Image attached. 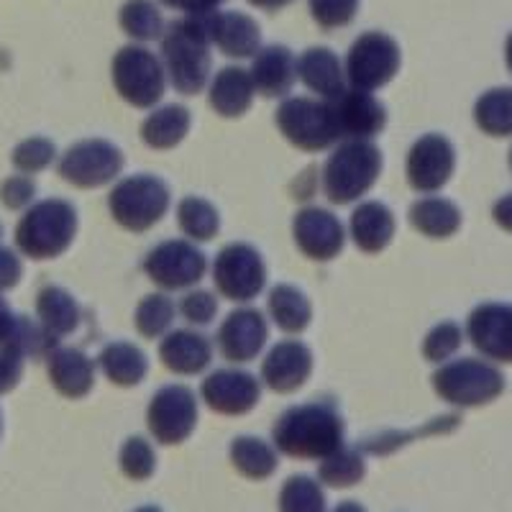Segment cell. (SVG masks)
<instances>
[{
    "label": "cell",
    "instance_id": "cell-1",
    "mask_svg": "<svg viewBox=\"0 0 512 512\" xmlns=\"http://www.w3.org/2000/svg\"><path fill=\"white\" fill-rule=\"evenodd\" d=\"M346 425L331 400L285 410L272 428V446L300 461H320L344 446Z\"/></svg>",
    "mask_w": 512,
    "mask_h": 512
},
{
    "label": "cell",
    "instance_id": "cell-2",
    "mask_svg": "<svg viewBox=\"0 0 512 512\" xmlns=\"http://www.w3.org/2000/svg\"><path fill=\"white\" fill-rule=\"evenodd\" d=\"M210 39L205 16H185L162 34V64L172 88L198 95L210 80Z\"/></svg>",
    "mask_w": 512,
    "mask_h": 512
},
{
    "label": "cell",
    "instance_id": "cell-3",
    "mask_svg": "<svg viewBox=\"0 0 512 512\" xmlns=\"http://www.w3.org/2000/svg\"><path fill=\"white\" fill-rule=\"evenodd\" d=\"M382 152L372 141H338L323 167V192L333 205H351L364 198L379 180Z\"/></svg>",
    "mask_w": 512,
    "mask_h": 512
},
{
    "label": "cell",
    "instance_id": "cell-4",
    "mask_svg": "<svg viewBox=\"0 0 512 512\" xmlns=\"http://www.w3.org/2000/svg\"><path fill=\"white\" fill-rule=\"evenodd\" d=\"M77 233V210L59 198L29 205L16 226V246L29 259H57L70 249Z\"/></svg>",
    "mask_w": 512,
    "mask_h": 512
},
{
    "label": "cell",
    "instance_id": "cell-5",
    "mask_svg": "<svg viewBox=\"0 0 512 512\" xmlns=\"http://www.w3.org/2000/svg\"><path fill=\"white\" fill-rule=\"evenodd\" d=\"M277 128L292 146L303 152H323L341 141L331 100L285 98L277 108Z\"/></svg>",
    "mask_w": 512,
    "mask_h": 512
},
{
    "label": "cell",
    "instance_id": "cell-6",
    "mask_svg": "<svg viewBox=\"0 0 512 512\" xmlns=\"http://www.w3.org/2000/svg\"><path fill=\"white\" fill-rule=\"evenodd\" d=\"M433 390L454 408H479L502 395L505 377L489 361L456 359L433 374Z\"/></svg>",
    "mask_w": 512,
    "mask_h": 512
},
{
    "label": "cell",
    "instance_id": "cell-7",
    "mask_svg": "<svg viewBox=\"0 0 512 512\" xmlns=\"http://www.w3.org/2000/svg\"><path fill=\"white\" fill-rule=\"evenodd\" d=\"M169 187L154 175H134L118 182L108 195V210L113 221L126 231L144 233L167 216Z\"/></svg>",
    "mask_w": 512,
    "mask_h": 512
},
{
    "label": "cell",
    "instance_id": "cell-8",
    "mask_svg": "<svg viewBox=\"0 0 512 512\" xmlns=\"http://www.w3.org/2000/svg\"><path fill=\"white\" fill-rule=\"evenodd\" d=\"M111 75L116 93L134 108H154L167 88L162 59L141 44H128L113 57Z\"/></svg>",
    "mask_w": 512,
    "mask_h": 512
},
{
    "label": "cell",
    "instance_id": "cell-9",
    "mask_svg": "<svg viewBox=\"0 0 512 512\" xmlns=\"http://www.w3.org/2000/svg\"><path fill=\"white\" fill-rule=\"evenodd\" d=\"M346 80L356 90L384 88L395 80L400 72V47L392 36L382 31H367L351 44L349 57H346Z\"/></svg>",
    "mask_w": 512,
    "mask_h": 512
},
{
    "label": "cell",
    "instance_id": "cell-10",
    "mask_svg": "<svg viewBox=\"0 0 512 512\" xmlns=\"http://www.w3.org/2000/svg\"><path fill=\"white\" fill-rule=\"evenodd\" d=\"M198 425V397L185 384H167L146 408V428L162 446H180Z\"/></svg>",
    "mask_w": 512,
    "mask_h": 512
},
{
    "label": "cell",
    "instance_id": "cell-11",
    "mask_svg": "<svg viewBox=\"0 0 512 512\" xmlns=\"http://www.w3.org/2000/svg\"><path fill=\"white\" fill-rule=\"evenodd\" d=\"M123 169V154L118 146L105 139H85L70 146L59 159V175L64 182L95 190L118 180Z\"/></svg>",
    "mask_w": 512,
    "mask_h": 512
},
{
    "label": "cell",
    "instance_id": "cell-12",
    "mask_svg": "<svg viewBox=\"0 0 512 512\" xmlns=\"http://www.w3.org/2000/svg\"><path fill=\"white\" fill-rule=\"evenodd\" d=\"M216 290L233 303H251L267 285L262 254L249 244H228L213 262Z\"/></svg>",
    "mask_w": 512,
    "mask_h": 512
},
{
    "label": "cell",
    "instance_id": "cell-13",
    "mask_svg": "<svg viewBox=\"0 0 512 512\" xmlns=\"http://www.w3.org/2000/svg\"><path fill=\"white\" fill-rule=\"evenodd\" d=\"M208 259L195 241L169 239L154 246L144 259L146 277L162 290H187L205 277Z\"/></svg>",
    "mask_w": 512,
    "mask_h": 512
},
{
    "label": "cell",
    "instance_id": "cell-14",
    "mask_svg": "<svg viewBox=\"0 0 512 512\" xmlns=\"http://www.w3.org/2000/svg\"><path fill=\"white\" fill-rule=\"evenodd\" d=\"M456 167L454 144L441 134H425L413 144L408 154V182L415 192H438Z\"/></svg>",
    "mask_w": 512,
    "mask_h": 512
},
{
    "label": "cell",
    "instance_id": "cell-15",
    "mask_svg": "<svg viewBox=\"0 0 512 512\" xmlns=\"http://www.w3.org/2000/svg\"><path fill=\"white\" fill-rule=\"evenodd\" d=\"M200 397L221 415H246L262 397V384L244 369H218L203 379Z\"/></svg>",
    "mask_w": 512,
    "mask_h": 512
},
{
    "label": "cell",
    "instance_id": "cell-16",
    "mask_svg": "<svg viewBox=\"0 0 512 512\" xmlns=\"http://www.w3.org/2000/svg\"><path fill=\"white\" fill-rule=\"evenodd\" d=\"M297 249L313 262H331L346 244V231L331 210L303 208L292 221Z\"/></svg>",
    "mask_w": 512,
    "mask_h": 512
},
{
    "label": "cell",
    "instance_id": "cell-17",
    "mask_svg": "<svg viewBox=\"0 0 512 512\" xmlns=\"http://www.w3.org/2000/svg\"><path fill=\"white\" fill-rule=\"evenodd\" d=\"M466 336L482 356L512 364V305H479L466 320Z\"/></svg>",
    "mask_w": 512,
    "mask_h": 512
},
{
    "label": "cell",
    "instance_id": "cell-18",
    "mask_svg": "<svg viewBox=\"0 0 512 512\" xmlns=\"http://www.w3.org/2000/svg\"><path fill=\"white\" fill-rule=\"evenodd\" d=\"M333 113H336L341 141L346 139H364L372 141L374 136L382 134L387 126V111L384 105L367 90L346 88L338 98L331 100Z\"/></svg>",
    "mask_w": 512,
    "mask_h": 512
},
{
    "label": "cell",
    "instance_id": "cell-19",
    "mask_svg": "<svg viewBox=\"0 0 512 512\" xmlns=\"http://www.w3.org/2000/svg\"><path fill=\"white\" fill-rule=\"evenodd\" d=\"M218 349L233 364H246L262 354L269 338L267 320L259 310L241 308L233 310L218 328Z\"/></svg>",
    "mask_w": 512,
    "mask_h": 512
},
{
    "label": "cell",
    "instance_id": "cell-20",
    "mask_svg": "<svg viewBox=\"0 0 512 512\" xmlns=\"http://www.w3.org/2000/svg\"><path fill=\"white\" fill-rule=\"evenodd\" d=\"M310 374H313V351L297 338L272 346L262 361V382L280 395L300 390Z\"/></svg>",
    "mask_w": 512,
    "mask_h": 512
},
{
    "label": "cell",
    "instance_id": "cell-21",
    "mask_svg": "<svg viewBox=\"0 0 512 512\" xmlns=\"http://www.w3.org/2000/svg\"><path fill=\"white\" fill-rule=\"evenodd\" d=\"M208 39L231 59H251L262 49V31L254 18L241 11H213L205 16Z\"/></svg>",
    "mask_w": 512,
    "mask_h": 512
},
{
    "label": "cell",
    "instance_id": "cell-22",
    "mask_svg": "<svg viewBox=\"0 0 512 512\" xmlns=\"http://www.w3.org/2000/svg\"><path fill=\"white\" fill-rule=\"evenodd\" d=\"M251 82L264 98H285L297 80V59L282 44L264 47L251 57Z\"/></svg>",
    "mask_w": 512,
    "mask_h": 512
},
{
    "label": "cell",
    "instance_id": "cell-23",
    "mask_svg": "<svg viewBox=\"0 0 512 512\" xmlns=\"http://www.w3.org/2000/svg\"><path fill=\"white\" fill-rule=\"evenodd\" d=\"M47 372L54 390L70 400L85 397L95 384V361L85 351L70 346H57L47 356Z\"/></svg>",
    "mask_w": 512,
    "mask_h": 512
},
{
    "label": "cell",
    "instance_id": "cell-24",
    "mask_svg": "<svg viewBox=\"0 0 512 512\" xmlns=\"http://www.w3.org/2000/svg\"><path fill=\"white\" fill-rule=\"evenodd\" d=\"M159 359L169 372L192 377L210 367L213 361V344L203 333L195 331H167L159 344Z\"/></svg>",
    "mask_w": 512,
    "mask_h": 512
},
{
    "label": "cell",
    "instance_id": "cell-25",
    "mask_svg": "<svg viewBox=\"0 0 512 512\" xmlns=\"http://www.w3.org/2000/svg\"><path fill=\"white\" fill-rule=\"evenodd\" d=\"M297 77L305 88L323 100H333L346 90L344 64L328 47H313L297 59Z\"/></svg>",
    "mask_w": 512,
    "mask_h": 512
},
{
    "label": "cell",
    "instance_id": "cell-26",
    "mask_svg": "<svg viewBox=\"0 0 512 512\" xmlns=\"http://www.w3.org/2000/svg\"><path fill=\"white\" fill-rule=\"evenodd\" d=\"M349 236L364 254H379L395 239V216L379 200H367L351 213Z\"/></svg>",
    "mask_w": 512,
    "mask_h": 512
},
{
    "label": "cell",
    "instance_id": "cell-27",
    "mask_svg": "<svg viewBox=\"0 0 512 512\" xmlns=\"http://www.w3.org/2000/svg\"><path fill=\"white\" fill-rule=\"evenodd\" d=\"M254 82H251L249 70L241 67H223L208 88L210 108L221 118H239L254 103Z\"/></svg>",
    "mask_w": 512,
    "mask_h": 512
},
{
    "label": "cell",
    "instance_id": "cell-28",
    "mask_svg": "<svg viewBox=\"0 0 512 512\" xmlns=\"http://www.w3.org/2000/svg\"><path fill=\"white\" fill-rule=\"evenodd\" d=\"M228 459H231V466L241 477L251 479V482H264V479L277 472L280 451L264 438L239 436L233 438L231 446H228Z\"/></svg>",
    "mask_w": 512,
    "mask_h": 512
},
{
    "label": "cell",
    "instance_id": "cell-29",
    "mask_svg": "<svg viewBox=\"0 0 512 512\" xmlns=\"http://www.w3.org/2000/svg\"><path fill=\"white\" fill-rule=\"evenodd\" d=\"M98 367L118 387H136L149 372V361L139 346L128 341H113L98 354Z\"/></svg>",
    "mask_w": 512,
    "mask_h": 512
},
{
    "label": "cell",
    "instance_id": "cell-30",
    "mask_svg": "<svg viewBox=\"0 0 512 512\" xmlns=\"http://www.w3.org/2000/svg\"><path fill=\"white\" fill-rule=\"evenodd\" d=\"M187 131H190V111L185 105L172 103L149 113V118L141 126V139L149 149L167 152V149H175L177 144H182Z\"/></svg>",
    "mask_w": 512,
    "mask_h": 512
},
{
    "label": "cell",
    "instance_id": "cell-31",
    "mask_svg": "<svg viewBox=\"0 0 512 512\" xmlns=\"http://www.w3.org/2000/svg\"><path fill=\"white\" fill-rule=\"evenodd\" d=\"M408 216L410 226L428 239H448L461 228V210L446 198H420Z\"/></svg>",
    "mask_w": 512,
    "mask_h": 512
},
{
    "label": "cell",
    "instance_id": "cell-32",
    "mask_svg": "<svg viewBox=\"0 0 512 512\" xmlns=\"http://www.w3.org/2000/svg\"><path fill=\"white\" fill-rule=\"evenodd\" d=\"M36 315H39L41 326L57 338L67 336V333L80 326V305L62 287L52 285L39 290V295H36Z\"/></svg>",
    "mask_w": 512,
    "mask_h": 512
},
{
    "label": "cell",
    "instance_id": "cell-33",
    "mask_svg": "<svg viewBox=\"0 0 512 512\" xmlns=\"http://www.w3.org/2000/svg\"><path fill=\"white\" fill-rule=\"evenodd\" d=\"M267 310L274 326L285 333H303L313 318L310 300L292 285L272 287L267 297Z\"/></svg>",
    "mask_w": 512,
    "mask_h": 512
},
{
    "label": "cell",
    "instance_id": "cell-34",
    "mask_svg": "<svg viewBox=\"0 0 512 512\" xmlns=\"http://www.w3.org/2000/svg\"><path fill=\"white\" fill-rule=\"evenodd\" d=\"M367 474V461L361 448L341 446L318 464V482L328 489H349Z\"/></svg>",
    "mask_w": 512,
    "mask_h": 512
},
{
    "label": "cell",
    "instance_id": "cell-35",
    "mask_svg": "<svg viewBox=\"0 0 512 512\" xmlns=\"http://www.w3.org/2000/svg\"><path fill=\"white\" fill-rule=\"evenodd\" d=\"M118 24H121L123 34L139 44L162 39L164 29H167L162 11L154 0H126L118 13Z\"/></svg>",
    "mask_w": 512,
    "mask_h": 512
},
{
    "label": "cell",
    "instance_id": "cell-36",
    "mask_svg": "<svg viewBox=\"0 0 512 512\" xmlns=\"http://www.w3.org/2000/svg\"><path fill=\"white\" fill-rule=\"evenodd\" d=\"M277 512H328L326 487L308 474H295L282 484Z\"/></svg>",
    "mask_w": 512,
    "mask_h": 512
},
{
    "label": "cell",
    "instance_id": "cell-37",
    "mask_svg": "<svg viewBox=\"0 0 512 512\" xmlns=\"http://www.w3.org/2000/svg\"><path fill=\"white\" fill-rule=\"evenodd\" d=\"M474 121L487 136H512V88L487 90L474 105Z\"/></svg>",
    "mask_w": 512,
    "mask_h": 512
},
{
    "label": "cell",
    "instance_id": "cell-38",
    "mask_svg": "<svg viewBox=\"0 0 512 512\" xmlns=\"http://www.w3.org/2000/svg\"><path fill=\"white\" fill-rule=\"evenodd\" d=\"M177 223L190 241H210L221 228V216H218L216 205L190 195L177 205Z\"/></svg>",
    "mask_w": 512,
    "mask_h": 512
},
{
    "label": "cell",
    "instance_id": "cell-39",
    "mask_svg": "<svg viewBox=\"0 0 512 512\" xmlns=\"http://www.w3.org/2000/svg\"><path fill=\"white\" fill-rule=\"evenodd\" d=\"M454 428H459V415H443V418H433L431 423H425L423 428H415V431L410 433L387 431V433H379V436L367 438V441L361 443V451L372 456H387L392 454V451H397L400 446H405V443L436 436V433H451Z\"/></svg>",
    "mask_w": 512,
    "mask_h": 512
},
{
    "label": "cell",
    "instance_id": "cell-40",
    "mask_svg": "<svg viewBox=\"0 0 512 512\" xmlns=\"http://www.w3.org/2000/svg\"><path fill=\"white\" fill-rule=\"evenodd\" d=\"M177 308L172 303V297H167L164 292H154V295H146L139 305H136L134 323L136 331L144 338H162L164 333L172 328L175 323Z\"/></svg>",
    "mask_w": 512,
    "mask_h": 512
},
{
    "label": "cell",
    "instance_id": "cell-41",
    "mask_svg": "<svg viewBox=\"0 0 512 512\" xmlns=\"http://www.w3.org/2000/svg\"><path fill=\"white\" fill-rule=\"evenodd\" d=\"M118 466H121L123 477L131 479V482H146V479L157 472L154 446L141 436L126 438L121 451H118Z\"/></svg>",
    "mask_w": 512,
    "mask_h": 512
},
{
    "label": "cell",
    "instance_id": "cell-42",
    "mask_svg": "<svg viewBox=\"0 0 512 512\" xmlns=\"http://www.w3.org/2000/svg\"><path fill=\"white\" fill-rule=\"evenodd\" d=\"M54 159H57V146L49 139H41V136H31V139L21 141L11 154L13 167L18 172H24V175L44 172L47 167H52Z\"/></svg>",
    "mask_w": 512,
    "mask_h": 512
},
{
    "label": "cell",
    "instance_id": "cell-43",
    "mask_svg": "<svg viewBox=\"0 0 512 512\" xmlns=\"http://www.w3.org/2000/svg\"><path fill=\"white\" fill-rule=\"evenodd\" d=\"M461 341H464V331H461V326H456L454 320L438 323L436 328L428 331V336H425L423 341L425 361H431V364H446V361L454 359L456 351L461 349Z\"/></svg>",
    "mask_w": 512,
    "mask_h": 512
},
{
    "label": "cell",
    "instance_id": "cell-44",
    "mask_svg": "<svg viewBox=\"0 0 512 512\" xmlns=\"http://www.w3.org/2000/svg\"><path fill=\"white\" fill-rule=\"evenodd\" d=\"M361 0H308L310 16L320 29H344L354 21Z\"/></svg>",
    "mask_w": 512,
    "mask_h": 512
},
{
    "label": "cell",
    "instance_id": "cell-45",
    "mask_svg": "<svg viewBox=\"0 0 512 512\" xmlns=\"http://www.w3.org/2000/svg\"><path fill=\"white\" fill-rule=\"evenodd\" d=\"M177 310H180L182 318L187 323H192V326H208V323H213V318L218 313V300L208 290H192L182 297V303Z\"/></svg>",
    "mask_w": 512,
    "mask_h": 512
},
{
    "label": "cell",
    "instance_id": "cell-46",
    "mask_svg": "<svg viewBox=\"0 0 512 512\" xmlns=\"http://www.w3.org/2000/svg\"><path fill=\"white\" fill-rule=\"evenodd\" d=\"M36 182L26 175H11L0 185V203L8 210H24L34 203Z\"/></svg>",
    "mask_w": 512,
    "mask_h": 512
},
{
    "label": "cell",
    "instance_id": "cell-47",
    "mask_svg": "<svg viewBox=\"0 0 512 512\" xmlns=\"http://www.w3.org/2000/svg\"><path fill=\"white\" fill-rule=\"evenodd\" d=\"M26 356L16 346H0V395H6L24 377Z\"/></svg>",
    "mask_w": 512,
    "mask_h": 512
},
{
    "label": "cell",
    "instance_id": "cell-48",
    "mask_svg": "<svg viewBox=\"0 0 512 512\" xmlns=\"http://www.w3.org/2000/svg\"><path fill=\"white\" fill-rule=\"evenodd\" d=\"M21 274H24L21 259L11 249L0 246V292L16 287L18 280H21Z\"/></svg>",
    "mask_w": 512,
    "mask_h": 512
},
{
    "label": "cell",
    "instance_id": "cell-49",
    "mask_svg": "<svg viewBox=\"0 0 512 512\" xmlns=\"http://www.w3.org/2000/svg\"><path fill=\"white\" fill-rule=\"evenodd\" d=\"M159 3L185 13V16H208V13L218 11L223 0H159Z\"/></svg>",
    "mask_w": 512,
    "mask_h": 512
},
{
    "label": "cell",
    "instance_id": "cell-50",
    "mask_svg": "<svg viewBox=\"0 0 512 512\" xmlns=\"http://www.w3.org/2000/svg\"><path fill=\"white\" fill-rule=\"evenodd\" d=\"M16 318L18 315L13 313L11 305L0 297V344H8V338H11L13 328H16Z\"/></svg>",
    "mask_w": 512,
    "mask_h": 512
},
{
    "label": "cell",
    "instance_id": "cell-51",
    "mask_svg": "<svg viewBox=\"0 0 512 512\" xmlns=\"http://www.w3.org/2000/svg\"><path fill=\"white\" fill-rule=\"evenodd\" d=\"M492 216H495L497 226L512 233V192L510 195H505L502 200H497L495 210H492Z\"/></svg>",
    "mask_w": 512,
    "mask_h": 512
},
{
    "label": "cell",
    "instance_id": "cell-52",
    "mask_svg": "<svg viewBox=\"0 0 512 512\" xmlns=\"http://www.w3.org/2000/svg\"><path fill=\"white\" fill-rule=\"evenodd\" d=\"M254 8H262V11H282L285 6H290L292 0H249Z\"/></svg>",
    "mask_w": 512,
    "mask_h": 512
},
{
    "label": "cell",
    "instance_id": "cell-53",
    "mask_svg": "<svg viewBox=\"0 0 512 512\" xmlns=\"http://www.w3.org/2000/svg\"><path fill=\"white\" fill-rule=\"evenodd\" d=\"M331 512H367V507L359 505L356 500H344V502H338Z\"/></svg>",
    "mask_w": 512,
    "mask_h": 512
},
{
    "label": "cell",
    "instance_id": "cell-54",
    "mask_svg": "<svg viewBox=\"0 0 512 512\" xmlns=\"http://www.w3.org/2000/svg\"><path fill=\"white\" fill-rule=\"evenodd\" d=\"M505 62H507V67H510V72H512V34L507 36V44H505Z\"/></svg>",
    "mask_w": 512,
    "mask_h": 512
},
{
    "label": "cell",
    "instance_id": "cell-55",
    "mask_svg": "<svg viewBox=\"0 0 512 512\" xmlns=\"http://www.w3.org/2000/svg\"><path fill=\"white\" fill-rule=\"evenodd\" d=\"M134 512H164L162 507H157V505H144V507H136Z\"/></svg>",
    "mask_w": 512,
    "mask_h": 512
},
{
    "label": "cell",
    "instance_id": "cell-56",
    "mask_svg": "<svg viewBox=\"0 0 512 512\" xmlns=\"http://www.w3.org/2000/svg\"><path fill=\"white\" fill-rule=\"evenodd\" d=\"M0 433H3V418H0Z\"/></svg>",
    "mask_w": 512,
    "mask_h": 512
},
{
    "label": "cell",
    "instance_id": "cell-57",
    "mask_svg": "<svg viewBox=\"0 0 512 512\" xmlns=\"http://www.w3.org/2000/svg\"><path fill=\"white\" fill-rule=\"evenodd\" d=\"M510 169H512V149H510Z\"/></svg>",
    "mask_w": 512,
    "mask_h": 512
},
{
    "label": "cell",
    "instance_id": "cell-58",
    "mask_svg": "<svg viewBox=\"0 0 512 512\" xmlns=\"http://www.w3.org/2000/svg\"><path fill=\"white\" fill-rule=\"evenodd\" d=\"M0 236H3V226H0Z\"/></svg>",
    "mask_w": 512,
    "mask_h": 512
}]
</instances>
